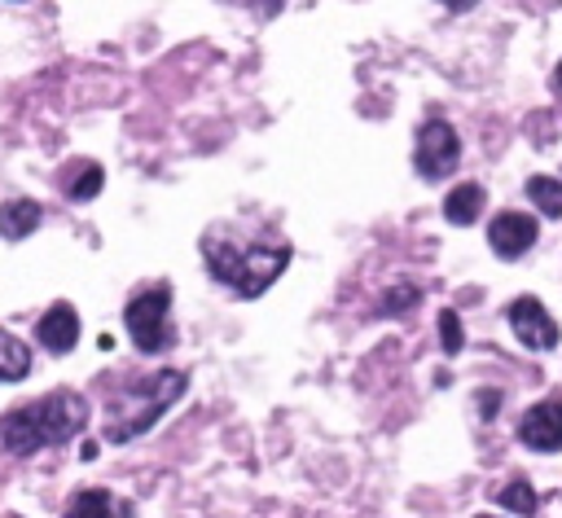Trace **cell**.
Wrapping results in <instances>:
<instances>
[{"instance_id": "6da1fadb", "label": "cell", "mask_w": 562, "mask_h": 518, "mask_svg": "<svg viewBox=\"0 0 562 518\" xmlns=\"http://www.w3.org/2000/svg\"><path fill=\"white\" fill-rule=\"evenodd\" d=\"M83 426H88V399L79 391H53V395H40V399L13 408L0 421V443L13 457H31L40 448H57V443L75 439Z\"/></svg>"}, {"instance_id": "7a4b0ae2", "label": "cell", "mask_w": 562, "mask_h": 518, "mask_svg": "<svg viewBox=\"0 0 562 518\" xmlns=\"http://www.w3.org/2000/svg\"><path fill=\"white\" fill-rule=\"evenodd\" d=\"M184 373L180 369H162L145 382H132L123 391L110 395V413H105V439L110 443H127L136 435H145L180 395H184Z\"/></svg>"}, {"instance_id": "3957f363", "label": "cell", "mask_w": 562, "mask_h": 518, "mask_svg": "<svg viewBox=\"0 0 562 518\" xmlns=\"http://www.w3.org/2000/svg\"><path fill=\"white\" fill-rule=\"evenodd\" d=\"M202 259L211 268L215 281H224L233 294L255 299L263 294L290 263V246H237V241H220L206 237L202 241Z\"/></svg>"}, {"instance_id": "277c9868", "label": "cell", "mask_w": 562, "mask_h": 518, "mask_svg": "<svg viewBox=\"0 0 562 518\" xmlns=\"http://www.w3.org/2000/svg\"><path fill=\"white\" fill-rule=\"evenodd\" d=\"M167 307H171V290H167V285H149V290H140V294L127 299L123 325H127V338H132L140 351H167V347H171Z\"/></svg>"}, {"instance_id": "5b68a950", "label": "cell", "mask_w": 562, "mask_h": 518, "mask_svg": "<svg viewBox=\"0 0 562 518\" xmlns=\"http://www.w3.org/2000/svg\"><path fill=\"white\" fill-rule=\"evenodd\" d=\"M461 158V140H457V127L443 123V119H430L417 127V149H413V167L417 176L426 180H443Z\"/></svg>"}, {"instance_id": "8992f818", "label": "cell", "mask_w": 562, "mask_h": 518, "mask_svg": "<svg viewBox=\"0 0 562 518\" xmlns=\"http://www.w3.org/2000/svg\"><path fill=\"white\" fill-rule=\"evenodd\" d=\"M505 316H509V329H514V338H518L527 351H553V347H558V338H562L558 320L549 316V307H544L536 294H522V299H514Z\"/></svg>"}, {"instance_id": "52a82bcc", "label": "cell", "mask_w": 562, "mask_h": 518, "mask_svg": "<svg viewBox=\"0 0 562 518\" xmlns=\"http://www.w3.org/2000/svg\"><path fill=\"white\" fill-rule=\"evenodd\" d=\"M518 439L536 452H558L562 448V395H549L531 404L518 421Z\"/></svg>"}, {"instance_id": "ba28073f", "label": "cell", "mask_w": 562, "mask_h": 518, "mask_svg": "<svg viewBox=\"0 0 562 518\" xmlns=\"http://www.w3.org/2000/svg\"><path fill=\"white\" fill-rule=\"evenodd\" d=\"M536 219L531 215H522V211H501L496 219H492V228H487V246L501 255V259H518V255H527L531 246H536Z\"/></svg>"}, {"instance_id": "9c48e42d", "label": "cell", "mask_w": 562, "mask_h": 518, "mask_svg": "<svg viewBox=\"0 0 562 518\" xmlns=\"http://www.w3.org/2000/svg\"><path fill=\"white\" fill-rule=\"evenodd\" d=\"M35 338H40L53 356L75 351V342H79V316H75V307H70V303H53V307L40 316Z\"/></svg>"}, {"instance_id": "30bf717a", "label": "cell", "mask_w": 562, "mask_h": 518, "mask_svg": "<svg viewBox=\"0 0 562 518\" xmlns=\"http://www.w3.org/2000/svg\"><path fill=\"white\" fill-rule=\"evenodd\" d=\"M40 219H44V211H40L35 198H9V202L0 206V237H9V241L31 237V233L40 228Z\"/></svg>"}, {"instance_id": "8fae6325", "label": "cell", "mask_w": 562, "mask_h": 518, "mask_svg": "<svg viewBox=\"0 0 562 518\" xmlns=\"http://www.w3.org/2000/svg\"><path fill=\"white\" fill-rule=\"evenodd\" d=\"M483 184H457L448 198H443V215H448V224H474L479 219V211H483Z\"/></svg>"}, {"instance_id": "7c38bea8", "label": "cell", "mask_w": 562, "mask_h": 518, "mask_svg": "<svg viewBox=\"0 0 562 518\" xmlns=\"http://www.w3.org/2000/svg\"><path fill=\"white\" fill-rule=\"evenodd\" d=\"M101 184H105L101 162H75V167L61 176V189H66V198H70V202H88V198H97V193H101Z\"/></svg>"}, {"instance_id": "4fadbf2b", "label": "cell", "mask_w": 562, "mask_h": 518, "mask_svg": "<svg viewBox=\"0 0 562 518\" xmlns=\"http://www.w3.org/2000/svg\"><path fill=\"white\" fill-rule=\"evenodd\" d=\"M31 373V351L18 334L0 329V382H22Z\"/></svg>"}, {"instance_id": "5bb4252c", "label": "cell", "mask_w": 562, "mask_h": 518, "mask_svg": "<svg viewBox=\"0 0 562 518\" xmlns=\"http://www.w3.org/2000/svg\"><path fill=\"white\" fill-rule=\"evenodd\" d=\"M527 198H531L536 211H544L549 219H562V180H553V176H531V180H527Z\"/></svg>"}, {"instance_id": "9a60e30c", "label": "cell", "mask_w": 562, "mask_h": 518, "mask_svg": "<svg viewBox=\"0 0 562 518\" xmlns=\"http://www.w3.org/2000/svg\"><path fill=\"white\" fill-rule=\"evenodd\" d=\"M496 500H501V509H509V514H531V509H536V487H531L527 478H514V483H505V492H501Z\"/></svg>"}, {"instance_id": "2e32d148", "label": "cell", "mask_w": 562, "mask_h": 518, "mask_svg": "<svg viewBox=\"0 0 562 518\" xmlns=\"http://www.w3.org/2000/svg\"><path fill=\"white\" fill-rule=\"evenodd\" d=\"M70 514H132V505H119L105 492H83L70 500Z\"/></svg>"}, {"instance_id": "e0dca14e", "label": "cell", "mask_w": 562, "mask_h": 518, "mask_svg": "<svg viewBox=\"0 0 562 518\" xmlns=\"http://www.w3.org/2000/svg\"><path fill=\"white\" fill-rule=\"evenodd\" d=\"M439 342H443V351H448V356H457V351H461V342H465L461 316H457L452 307H443V312H439Z\"/></svg>"}, {"instance_id": "ac0fdd59", "label": "cell", "mask_w": 562, "mask_h": 518, "mask_svg": "<svg viewBox=\"0 0 562 518\" xmlns=\"http://www.w3.org/2000/svg\"><path fill=\"white\" fill-rule=\"evenodd\" d=\"M404 303H413V290H395V294L386 299V312H395V307H404Z\"/></svg>"}, {"instance_id": "d6986e66", "label": "cell", "mask_w": 562, "mask_h": 518, "mask_svg": "<svg viewBox=\"0 0 562 518\" xmlns=\"http://www.w3.org/2000/svg\"><path fill=\"white\" fill-rule=\"evenodd\" d=\"M439 4H443V9H452V13H470L479 0H439Z\"/></svg>"}, {"instance_id": "ffe728a7", "label": "cell", "mask_w": 562, "mask_h": 518, "mask_svg": "<svg viewBox=\"0 0 562 518\" xmlns=\"http://www.w3.org/2000/svg\"><path fill=\"white\" fill-rule=\"evenodd\" d=\"M553 83H558V88H562V61H558V75H553Z\"/></svg>"}]
</instances>
